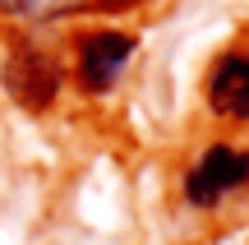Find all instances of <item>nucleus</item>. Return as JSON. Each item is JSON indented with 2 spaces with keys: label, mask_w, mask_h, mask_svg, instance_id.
Returning a JSON list of instances; mask_svg holds the SVG:
<instances>
[{
  "label": "nucleus",
  "mask_w": 249,
  "mask_h": 245,
  "mask_svg": "<svg viewBox=\"0 0 249 245\" xmlns=\"http://www.w3.org/2000/svg\"><path fill=\"white\" fill-rule=\"evenodd\" d=\"M139 37L120 33V28H97V33H83L79 37V83L88 93H107L116 88V79L124 74Z\"/></svg>",
  "instance_id": "3"
},
{
  "label": "nucleus",
  "mask_w": 249,
  "mask_h": 245,
  "mask_svg": "<svg viewBox=\"0 0 249 245\" xmlns=\"http://www.w3.org/2000/svg\"><path fill=\"white\" fill-rule=\"evenodd\" d=\"M60 83H65V70H60V60H55L51 51H42V46H33V42H23V46L9 51V60H5V93L18 102V107L46 111L55 102V93H60Z\"/></svg>",
  "instance_id": "1"
},
{
  "label": "nucleus",
  "mask_w": 249,
  "mask_h": 245,
  "mask_svg": "<svg viewBox=\"0 0 249 245\" xmlns=\"http://www.w3.org/2000/svg\"><path fill=\"white\" fill-rule=\"evenodd\" d=\"M0 9H9V14H14V0H0Z\"/></svg>",
  "instance_id": "7"
},
{
  "label": "nucleus",
  "mask_w": 249,
  "mask_h": 245,
  "mask_svg": "<svg viewBox=\"0 0 249 245\" xmlns=\"http://www.w3.org/2000/svg\"><path fill=\"white\" fill-rule=\"evenodd\" d=\"M249 185V153L245 148H231V144H213L198 153V162L185 171V194L189 204L198 208H213L217 199L245 190Z\"/></svg>",
  "instance_id": "2"
},
{
  "label": "nucleus",
  "mask_w": 249,
  "mask_h": 245,
  "mask_svg": "<svg viewBox=\"0 0 249 245\" xmlns=\"http://www.w3.org/2000/svg\"><path fill=\"white\" fill-rule=\"evenodd\" d=\"M102 9H129V5H139V0H97Z\"/></svg>",
  "instance_id": "6"
},
{
  "label": "nucleus",
  "mask_w": 249,
  "mask_h": 245,
  "mask_svg": "<svg viewBox=\"0 0 249 245\" xmlns=\"http://www.w3.org/2000/svg\"><path fill=\"white\" fill-rule=\"evenodd\" d=\"M208 111L217 120H249V56L231 51L208 74Z\"/></svg>",
  "instance_id": "4"
},
{
  "label": "nucleus",
  "mask_w": 249,
  "mask_h": 245,
  "mask_svg": "<svg viewBox=\"0 0 249 245\" xmlns=\"http://www.w3.org/2000/svg\"><path fill=\"white\" fill-rule=\"evenodd\" d=\"M83 0H14V14L23 19H60L70 9H79Z\"/></svg>",
  "instance_id": "5"
}]
</instances>
